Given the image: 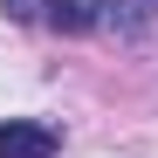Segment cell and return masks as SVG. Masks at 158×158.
Instances as JSON below:
<instances>
[{"label": "cell", "instance_id": "cell-1", "mask_svg": "<svg viewBox=\"0 0 158 158\" xmlns=\"http://www.w3.org/2000/svg\"><path fill=\"white\" fill-rule=\"evenodd\" d=\"M62 131L55 124H28V117H0V158H55Z\"/></svg>", "mask_w": 158, "mask_h": 158}, {"label": "cell", "instance_id": "cell-2", "mask_svg": "<svg viewBox=\"0 0 158 158\" xmlns=\"http://www.w3.org/2000/svg\"><path fill=\"white\" fill-rule=\"evenodd\" d=\"M110 14V0H48V28L55 35H89Z\"/></svg>", "mask_w": 158, "mask_h": 158}, {"label": "cell", "instance_id": "cell-3", "mask_svg": "<svg viewBox=\"0 0 158 158\" xmlns=\"http://www.w3.org/2000/svg\"><path fill=\"white\" fill-rule=\"evenodd\" d=\"M151 14H158V0H110L103 21H117L124 35H138V28H151Z\"/></svg>", "mask_w": 158, "mask_h": 158}, {"label": "cell", "instance_id": "cell-4", "mask_svg": "<svg viewBox=\"0 0 158 158\" xmlns=\"http://www.w3.org/2000/svg\"><path fill=\"white\" fill-rule=\"evenodd\" d=\"M0 7H7L14 21H35V7H48V0H0Z\"/></svg>", "mask_w": 158, "mask_h": 158}]
</instances>
